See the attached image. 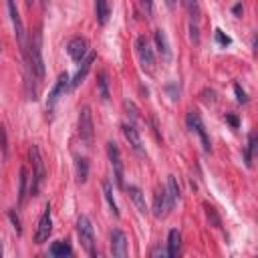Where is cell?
<instances>
[{
	"mask_svg": "<svg viewBox=\"0 0 258 258\" xmlns=\"http://www.w3.org/2000/svg\"><path fill=\"white\" fill-rule=\"evenodd\" d=\"M135 54H137V60L141 64V69L149 75H153L155 71V54H153V48L149 46V40L141 34L135 38Z\"/></svg>",
	"mask_w": 258,
	"mask_h": 258,
	"instance_id": "4",
	"label": "cell"
},
{
	"mask_svg": "<svg viewBox=\"0 0 258 258\" xmlns=\"http://www.w3.org/2000/svg\"><path fill=\"white\" fill-rule=\"evenodd\" d=\"M87 52H89V42H87V38L75 36V38H71V40L67 42V54H69L75 62H81V60L87 56Z\"/></svg>",
	"mask_w": 258,
	"mask_h": 258,
	"instance_id": "10",
	"label": "cell"
},
{
	"mask_svg": "<svg viewBox=\"0 0 258 258\" xmlns=\"http://www.w3.org/2000/svg\"><path fill=\"white\" fill-rule=\"evenodd\" d=\"M216 42H218V44H222V46H228L232 40H230V36H226V34L218 28V30H216Z\"/></svg>",
	"mask_w": 258,
	"mask_h": 258,
	"instance_id": "31",
	"label": "cell"
},
{
	"mask_svg": "<svg viewBox=\"0 0 258 258\" xmlns=\"http://www.w3.org/2000/svg\"><path fill=\"white\" fill-rule=\"evenodd\" d=\"M52 234V212H50V204H46L40 220H38V226H36V232H34V242L36 244H44Z\"/></svg>",
	"mask_w": 258,
	"mask_h": 258,
	"instance_id": "9",
	"label": "cell"
},
{
	"mask_svg": "<svg viewBox=\"0 0 258 258\" xmlns=\"http://www.w3.org/2000/svg\"><path fill=\"white\" fill-rule=\"evenodd\" d=\"M254 149H256V133L250 131L248 133V143H246V151H244V161L248 167H252V161H254Z\"/></svg>",
	"mask_w": 258,
	"mask_h": 258,
	"instance_id": "23",
	"label": "cell"
},
{
	"mask_svg": "<svg viewBox=\"0 0 258 258\" xmlns=\"http://www.w3.org/2000/svg\"><path fill=\"white\" fill-rule=\"evenodd\" d=\"M183 6L187 8L191 22H196V24H198V16H200V6H198V0H183Z\"/></svg>",
	"mask_w": 258,
	"mask_h": 258,
	"instance_id": "26",
	"label": "cell"
},
{
	"mask_svg": "<svg viewBox=\"0 0 258 258\" xmlns=\"http://www.w3.org/2000/svg\"><path fill=\"white\" fill-rule=\"evenodd\" d=\"M103 196H105V200H107V204H109L113 216L119 218V208H117V202H115V198H113V185H111V181H107V179L103 181Z\"/></svg>",
	"mask_w": 258,
	"mask_h": 258,
	"instance_id": "22",
	"label": "cell"
},
{
	"mask_svg": "<svg viewBox=\"0 0 258 258\" xmlns=\"http://www.w3.org/2000/svg\"><path fill=\"white\" fill-rule=\"evenodd\" d=\"M141 6H143V10L147 12V16L151 14V0H141Z\"/></svg>",
	"mask_w": 258,
	"mask_h": 258,
	"instance_id": "34",
	"label": "cell"
},
{
	"mask_svg": "<svg viewBox=\"0 0 258 258\" xmlns=\"http://www.w3.org/2000/svg\"><path fill=\"white\" fill-rule=\"evenodd\" d=\"M165 194H167V200L171 204V208L181 200V194H179V185H177V179L173 175L167 177V187H165Z\"/></svg>",
	"mask_w": 258,
	"mask_h": 258,
	"instance_id": "18",
	"label": "cell"
},
{
	"mask_svg": "<svg viewBox=\"0 0 258 258\" xmlns=\"http://www.w3.org/2000/svg\"><path fill=\"white\" fill-rule=\"evenodd\" d=\"M111 254L117 258L127 256V236L123 230H113L111 232Z\"/></svg>",
	"mask_w": 258,
	"mask_h": 258,
	"instance_id": "13",
	"label": "cell"
},
{
	"mask_svg": "<svg viewBox=\"0 0 258 258\" xmlns=\"http://www.w3.org/2000/svg\"><path fill=\"white\" fill-rule=\"evenodd\" d=\"M93 62H95V52H87V56L81 60V67L77 69L75 77L71 79V87H73V89H75V87H79V85L85 81V77H87V73L91 71Z\"/></svg>",
	"mask_w": 258,
	"mask_h": 258,
	"instance_id": "14",
	"label": "cell"
},
{
	"mask_svg": "<svg viewBox=\"0 0 258 258\" xmlns=\"http://www.w3.org/2000/svg\"><path fill=\"white\" fill-rule=\"evenodd\" d=\"M153 38H155V46H157V52L161 54V58L163 60H169L171 58V48H169V42H167V34L161 28H157L155 34H153Z\"/></svg>",
	"mask_w": 258,
	"mask_h": 258,
	"instance_id": "15",
	"label": "cell"
},
{
	"mask_svg": "<svg viewBox=\"0 0 258 258\" xmlns=\"http://www.w3.org/2000/svg\"><path fill=\"white\" fill-rule=\"evenodd\" d=\"M75 169H77V181L85 183L87 177H89V161H87V157L77 155L75 157Z\"/></svg>",
	"mask_w": 258,
	"mask_h": 258,
	"instance_id": "20",
	"label": "cell"
},
{
	"mask_svg": "<svg viewBox=\"0 0 258 258\" xmlns=\"http://www.w3.org/2000/svg\"><path fill=\"white\" fill-rule=\"evenodd\" d=\"M165 4H167V8H173L175 6V0H165Z\"/></svg>",
	"mask_w": 258,
	"mask_h": 258,
	"instance_id": "36",
	"label": "cell"
},
{
	"mask_svg": "<svg viewBox=\"0 0 258 258\" xmlns=\"http://www.w3.org/2000/svg\"><path fill=\"white\" fill-rule=\"evenodd\" d=\"M127 194H129V198H131V202L135 204V208H137L139 214H147V212H149V210H147V204H145V194H143L137 185H129V187H127Z\"/></svg>",
	"mask_w": 258,
	"mask_h": 258,
	"instance_id": "16",
	"label": "cell"
},
{
	"mask_svg": "<svg viewBox=\"0 0 258 258\" xmlns=\"http://www.w3.org/2000/svg\"><path fill=\"white\" fill-rule=\"evenodd\" d=\"M0 147H2V157L6 159V155H8V145H6V129H4V127H0Z\"/></svg>",
	"mask_w": 258,
	"mask_h": 258,
	"instance_id": "30",
	"label": "cell"
},
{
	"mask_svg": "<svg viewBox=\"0 0 258 258\" xmlns=\"http://www.w3.org/2000/svg\"><path fill=\"white\" fill-rule=\"evenodd\" d=\"M32 2H34V0H26V6H28V8H32Z\"/></svg>",
	"mask_w": 258,
	"mask_h": 258,
	"instance_id": "37",
	"label": "cell"
},
{
	"mask_svg": "<svg viewBox=\"0 0 258 258\" xmlns=\"http://www.w3.org/2000/svg\"><path fill=\"white\" fill-rule=\"evenodd\" d=\"M121 129H123V135H125V139L129 141L131 149H133L137 155H145V149H143V141H141V135H139L137 127H135L133 123H125Z\"/></svg>",
	"mask_w": 258,
	"mask_h": 258,
	"instance_id": "11",
	"label": "cell"
},
{
	"mask_svg": "<svg viewBox=\"0 0 258 258\" xmlns=\"http://www.w3.org/2000/svg\"><path fill=\"white\" fill-rule=\"evenodd\" d=\"M69 87H71V79H69V75H67V73H60V75L56 77V83H54L52 91L48 93V101H46V109H48V113L54 111L58 99L64 97V93H67Z\"/></svg>",
	"mask_w": 258,
	"mask_h": 258,
	"instance_id": "8",
	"label": "cell"
},
{
	"mask_svg": "<svg viewBox=\"0 0 258 258\" xmlns=\"http://www.w3.org/2000/svg\"><path fill=\"white\" fill-rule=\"evenodd\" d=\"M111 16V8H109V2L107 0H95V18L99 24H107Z\"/></svg>",
	"mask_w": 258,
	"mask_h": 258,
	"instance_id": "19",
	"label": "cell"
},
{
	"mask_svg": "<svg viewBox=\"0 0 258 258\" xmlns=\"http://www.w3.org/2000/svg\"><path fill=\"white\" fill-rule=\"evenodd\" d=\"M77 236H79V242L83 246V250L89 254V256H97V242H95V230H93V224L89 220V216L81 214L77 218Z\"/></svg>",
	"mask_w": 258,
	"mask_h": 258,
	"instance_id": "2",
	"label": "cell"
},
{
	"mask_svg": "<svg viewBox=\"0 0 258 258\" xmlns=\"http://www.w3.org/2000/svg\"><path fill=\"white\" fill-rule=\"evenodd\" d=\"M151 256H167V250H163L161 246H157V248L151 250Z\"/></svg>",
	"mask_w": 258,
	"mask_h": 258,
	"instance_id": "32",
	"label": "cell"
},
{
	"mask_svg": "<svg viewBox=\"0 0 258 258\" xmlns=\"http://www.w3.org/2000/svg\"><path fill=\"white\" fill-rule=\"evenodd\" d=\"M8 218H10V222H12L14 230H16V234H22V226H20V218H18L16 210H8Z\"/></svg>",
	"mask_w": 258,
	"mask_h": 258,
	"instance_id": "29",
	"label": "cell"
},
{
	"mask_svg": "<svg viewBox=\"0 0 258 258\" xmlns=\"http://www.w3.org/2000/svg\"><path fill=\"white\" fill-rule=\"evenodd\" d=\"M107 155H109V161H111V167H113V177H115V183L117 187H125V181H123V159H121V151L117 147L115 141H109L107 143Z\"/></svg>",
	"mask_w": 258,
	"mask_h": 258,
	"instance_id": "7",
	"label": "cell"
},
{
	"mask_svg": "<svg viewBox=\"0 0 258 258\" xmlns=\"http://www.w3.org/2000/svg\"><path fill=\"white\" fill-rule=\"evenodd\" d=\"M28 159H30V165H32V177H30V196H38L42 183H44V177H46V169H44V161H42V155H40V149L38 145H30L28 149Z\"/></svg>",
	"mask_w": 258,
	"mask_h": 258,
	"instance_id": "1",
	"label": "cell"
},
{
	"mask_svg": "<svg viewBox=\"0 0 258 258\" xmlns=\"http://www.w3.org/2000/svg\"><path fill=\"white\" fill-rule=\"evenodd\" d=\"M204 210H206V216H208V220L212 222V226L220 228V226H222V222H220V216L216 214V210H214L212 206H208V204H204Z\"/></svg>",
	"mask_w": 258,
	"mask_h": 258,
	"instance_id": "27",
	"label": "cell"
},
{
	"mask_svg": "<svg viewBox=\"0 0 258 258\" xmlns=\"http://www.w3.org/2000/svg\"><path fill=\"white\" fill-rule=\"evenodd\" d=\"M185 123H187V129L194 131V133L200 137L204 151L210 153V151H212V143H210V137H208V133H206V127H204V123H202L198 111H187V115H185Z\"/></svg>",
	"mask_w": 258,
	"mask_h": 258,
	"instance_id": "5",
	"label": "cell"
},
{
	"mask_svg": "<svg viewBox=\"0 0 258 258\" xmlns=\"http://www.w3.org/2000/svg\"><path fill=\"white\" fill-rule=\"evenodd\" d=\"M234 93H236V101H238V103H242V105H246V103H248V93H246L238 83L234 85Z\"/></svg>",
	"mask_w": 258,
	"mask_h": 258,
	"instance_id": "28",
	"label": "cell"
},
{
	"mask_svg": "<svg viewBox=\"0 0 258 258\" xmlns=\"http://www.w3.org/2000/svg\"><path fill=\"white\" fill-rule=\"evenodd\" d=\"M240 12H242V4H236L234 6V14H240Z\"/></svg>",
	"mask_w": 258,
	"mask_h": 258,
	"instance_id": "35",
	"label": "cell"
},
{
	"mask_svg": "<svg viewBox=\"0 0 258 258\" xmlns=\"http://www.w3.org/2000/svg\"><path fill=\"white\" fill-rule=\"evenodd\" d=\"M169 210H171V204L167 200V194H165V189L159 187L153 196V216L155 218H165L169 214Z\"/></svg>",
	"mask_w": 258,
	"mask_h": 258,
	"instance_id": "12",
	"label": "cell"
},
{
	"mask_svg": "<svg viewBox=\"0 0 258 258\" xmlns=\"http://www.w3.org/2000/svg\"><path fill=\"white\" fill-rule=\"evenodd\" d=\"M26 183H28L26 167H20V183H18V202L20 204L24 202V196H26Z\"/></svg>",
	"mask_w": 258,
	"mask_h": 258,
	"instance_id": "25",
	"label": "cell"
},
{
	"mask_svg": "<svg viewBox=\"0 0 258 258\" xmlns=\"http://www.w3.org/2000/svg\"><path fill=\"white\" fill-rule=\"evenodd\" d=\"M97 89H99V97L103 99V101H109V81H107V73L105 71H101L99 75H97Z\"/></svg>",
	"mask_w": 258,
	"mask_h": 258,
	"instance_id": "24",
	"label": "cell"
},
{
	"mask_svg": "<svg viewBox=\"0 0 258 258\" xmlns=\"http://www.w3.org/2000/svg\"><path fill=\"white\" fill-rule=\"evenodd\" d=\"M71 252H73V248H71V244H69L67 240H56V242H52V246H50V254L56 256V258L71 256Z\"/></svg>",
	"mask_w": 258,
	"mask_h": 258,
	"instance_id": "21",
	"label": "cell"
},
{
	"mask_svg": "<svg viewBox=\"0 0 258 258\" xmlns=\"http://www.w3.org/2000/svg\"><path fill=\"white\" fill-rule=\"evenodd\" d=\"M6 8H8V16H10V22H12V28H14V36H16V42H18V48L22 52V56L26 54V44H28V38H26V30H24V22L20 18V12L16 8V0H6Z\"/></svg>",
	"mask_w": 258,
	"mask_h": 258,
	"instance_id": "3",
	"label": "cell"
},
{
	"mask_svg": "<svg viewBox=\"0 0 258 258\" xmlns=\"http://www.w3.org/2000/svg\"><path fill=\"white\" fill-rule=\"evenodd\" d=\"M95 135V125H93V115H91V107L83 105L79 109V137L89 145L93 141Z\"/></svg>",
	"mask_w": 258,
	"mask_h": 258,
	"instance_id": "6",
	"label": "cell"
},
{
	"mask_svg": "<svg viewBox=\"0 0 258 258\" xmlns=\"http://www.w3.org/2000/svg\"><path fill=\"white\" fill-rule=\"evenodd\" d=\"M226 121H228V123H230L234 129L238 127V117H234V115H226Z\"/></svg>",
	"mask_w": 258,
	"mask_h": 258,
	"instance_id": "33",
	"label": "cell"
},
{
	"mask_svg": "<svg viewBox=\"0 0 258 258\" xmlns=\"http://www.w3.org/2000/svg\"><path fill=\"white\" fill-rule=\"evenodd\" d=\"M0 256H2V240H0Z\"/></svg>",
	"mask_w": 258,
	"mask_h": 258,
	"instance_id": "38",
	"label": "cell"
},
{
	"mask_svg": "<svg viewBox=\"0 0 258 258\" xmlns=\"http://www.w3.org/2000/svg\"><path fill=\"white\" fill-rule=\"evenodd\" d=\"M179 248H181V232L179 230H169L167 234V256H177L179 254Z\"/></svg>",
	"mask_w": 258,
	"mask_h": 258,
	"instance_id": "17",
	"label": "cell"
}]
</instances>
